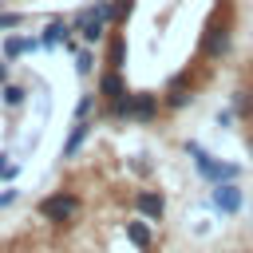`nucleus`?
I'll list each match as a JSON object with an SVG mask.
<instances>
[{"label": "nucleus", "mask_w": 253, "mask_h": 253, "mask_svg": "<svg viewBox=\"0 0 253 253\" xmlns=\"http://www.w3.org/2000/svg\"><path fill=\"white\" fill-rule=\"evenodd\" d=\"M198 47H202L206 59H225V55H229V47H233V16H229L225 4H217V12L206 20Z\"/></svg>", "instance_id": "f257e3e1"}, {"label": "nucleus", "mask_w": 253, "mask_h": 253, "mask_svg": "<svg viewBox=\"0 0 253 253\" xmlns=\"http://www.w3.org/2000/svg\"><path fill=\"white\" fill-rule=\"evenodd\" d=\"M186 154L194 158L198 178H206L210 186H217V182H241V166H237V162H225V158L210 154V150L198 146V142H186Z\"/></svg>", "instance_id": "f03ea898"}, {"label": "nucleus", "mask_w": 253, "mask_h": 253, "mask_svg": "<svg viewBox=\"0 0 253 253\" xmlns=\"http://www.w3.org/2000/svg\"><path fill=\"white\" fill-rule=\"evenodd\" d=\"M79 210H83V202H79L71 190H55V194H47V198L40 202V217H47V221H55V225L75 221Z\"/></svg>", "instance_id": "7ed1b4c3"}, {"label": "nucleus", "mask_w": 253, "mask_h": 253, "mask_svg": "<svg viewBox=\"0 0 253 253\" xmlns=\"http://www.w3.org/2000/svg\"><path fill=\"white\" fill-rule=\"evenodd\" d=\"M190 103H194V71L170 75V83H166V91H162V107L182 111V107H190Z\"/></svg>", "instance_id": "20e7f679"}, {"label": "nucleus", "mask_w": 253, "mask_h": 253, "mask_svg": "<svg viewBox=\"0 0 253 253\" xmlns=\"http://www.w3.org/2000/svg\"><path fill=\"white\" fill-rule=\"evenodd\" d=\"M210 202H213V210L217 213H241V206H245V194H241V186L237 182H217V186H210Z\"/></svg>", "instance_id": "39448f33"}, {"label": "nucleus", "mask_w": 253, "mask_h": 253, "mask_svg": "<svg viewBox=\"0 0 253 253\" xmlns=\"http://www.w3.org/2000/svg\"><path fill=\"white\" fill-rule=\"evenodd\" d=\"M75 32H79V40L83 43H99L103 36H107V20L95 12V8H83V12H75V24H71Z\"/></svg>", "instance_id": "423d86ee"}, {"label": "nucleus", "mask_w": 253, "mask_h": 253, "mask_svg": "<svg viewBox=\"0 0 253 253\" xmlns=\"http://www.w3.org/2000/svg\"><path fill=\"white\" fill-rule=\"evenodd\" d=\"M158 111H162V95H154V91H130V119L134 123H154L158 119Z\"/></svg>", "instance_id": "0eeeda50"}, {"label": "nucleus", "mask_w": 253, "mask_h": 253, "mask_svg": "<svg viewBox=\"0 0 253 253\" xmlns=\"http://www.w3.org/2000/svg\"><path fill=\"white\" fill-rule=\"evenodd\" d=\"M126 95H130V91H126V83H123V71L107 67L103 79H99V99L111 107V103H119V99H126Z\"/></svg>", "instance_id": "6e6552de"}, {"label": "nucleus", "mask_w": 253, "mask_h": 253, "mask_svg": "<svg viewBox=\"0 0 253 253\" xmlns=\"http://www.w3.org/2000/svg\"><path fill=\"white\" fill-rule=\"evenodd\" d=\"M134 210H138L146 221H162V213H166V198H162L158 190H138V194H134Z\"/></svg>", "instance_id": "1a4fd4ad"}, {"label": "nucleus", "mask_w": 253, "mask_h": 253, "mask_svg": "<svg viewBox=\"0 0 253 253\" xmlns=\"http://www.w3.org/2000/svg\"><path fill=\"white\" fill-rule=\"evenodd\" d=\"M126 241H130L134 249L150 253V249H154V233H150V221H146V217H138V221H126Z\"/></svg>", "instance_id": "9d476101"}, {"label": "nucleus", "mask_w": 253, "mask_h": 253, "mask_svg": "<svg viewBox=\"0 0 253 253\" xmlns=\"http://www.w3.org/2000/svg\"><path fill=\"white\" fill-rule=\"evenodd\" d=\"M71 24H63V20H51L47 28H43V36H40V43L43 47H59V43H71Z\"/></svg>", "instance_id": "9b49d317"}, {"label": "nucleus", "mask_w": 253, "mask_h": 253, "mask_svg": "<svg viewBox=\"0 0 253 253\" xmlns=\"http://www.w3.org/2000/svg\"><path fill=\"white\" fill-rule=\"evenodd\" d=\"M87 134H91V123H87V119H75V126H71V134H67V142H63V158H75L79 146L87 142Z\"/></svg>", "instance_id": "f8f14e48"}, {"label": "nucleus", "mask_w": 253, "mask_h": 253, "mask_svg": "<svg viewBox=\"0 0 253 253\" xmlns=\"http://www.w3.org/2000/svg\"><path fill=\"white\" fill-rule=\"evenodd\" d=\"M36 47H40V40H32V36H8L4 40V59H16V55L36 51Z\"/></svg>", "instance_id": "ddd939ff"}, {"label": "nucleus", "mask_w": 253, "mask_h": 253, "mask_svg": "<svg viewBox=\"0 0 253 253\" xmlns=\"http://www.w3.org/2000/svg\"><path fill=\"white\" fill-rule=\"evenodd\" d=\"M229 111H233L241 123H249V119H253V91H245V87H241V91H233V103H229Z\"/></svg>", "instance_id": "4468645a"}, {"label": "nucleus", "mask_w": 253, "mask_h": 253, "mask_svg": "<svg viewBox=\"0 0 253 253\" xmlns=\"http://www.w3.org/2000/svg\"><path fill=\"white\" fill-rule=\"evenodd\" d=\"M107 63H111L115 71H123V67H126V40H123V36H115V40H111V55H107Z\"/></svg>", "instance_id": "2eb2a0df"}, {"label": "nucleus", "mask_w": 253, "mask_h": 253, "mask_svg": "<svg viewBox=\"0 0 253 253\" xmlns=\"http://www.w3.org/2000/svg\"><path fill=\"white\" fill-rule=\"evenodd\" d=\"M91 67H95L91 51H75V71H79V75H91Z\"/></svg>", "instance_id": "dca6fc26"}, {"label": "nucleus", "mask_w": 253, "mask_h": 253, "mask_svg": "<svg viewBox=\"0 0 253 253\" xmlns=\"http://www.w3.org/2000/svg\"><path fill=\"white\" fill-rule=\"evenodd\" d=\"M4 103H8V107H20V103H24V87L8 83V87H4Z\"/></svg>", "instance_id": "f3484780"}, {"label": "nucleus", "mask_w": 253, "mask_h": 253, "mask_svg": "<svg viewBox=\"0 0 253 253\" xmlns=\"http://www.w3.org/2000/svg\"><path fill=\"white\" fill-rule=\"evenodd\" d=\"M20 24H24V12H0V32L20 28Z\"/></svg>", "instance_id": "a211bd4d"}, {"label": "nucleus", "mask_w": 253, "mask_h": 253, "mask_svg": "<svg viewBox=\"0 0 253 253\" xmlns=\"http://www.w3.org/2000/svg\"><path fill=\"white\" fill-rule=\"evenodd\" d=\"M91 111H95V95H83V99L75 103V119H87Z\"/></svg>", "instance_id": "6ab92c4d"}, {"label": "nucleus", "mask_w": 253, "mask_h": 253, "mask_svg": "<svg viewBox=\"0 0 253 253\" xmlns=\"http://www.w3.org/2000/svg\"><path fill=\"white\" fill-rule=\"evenodd\" d=\"M0 178H16V166L8 162V154H0Z\"/></svg>", "instance_id": "aec40b11"}, {"label": "nucleus", "mask_w": 253, "mask_h": 253, "mask_svg": "<svg viewBox=\"0 0 253 253\" xmlns=\"http://www.w3.org/2000/svg\"><path fill=\"white\" fill-rule=\"evenodd\" d=\"M12 202H16V190H4L0 194V206H12Z\"/></svg>", "instance_id": "412c9836"}, {"label": "nucleus", "mask_w": 253, "mask_h": 253, "mask_svg": "<svg viewBox=\"0 0 253 253\" xmlns=\"http://www.w3.org/2000/svg\"><path fill=\"white\" fill-rule=\"evenodd\" d=\"M4 79H8V63H0V83H4Z\"/></svg>", "instance_id": "4be33fe9"}, {"label": "nucleus", "mask_w": 253, "mask_h": 253, "mask_svg": "<svg viewBox=\"0 0 253 253\" xmlns=\"http://www.w3.org/2000/svg\"><path fill=\"white\" fill-rule=\"evenodd\" d=\"M249 154H253V130H249Z\"/></svg>", "instance_id": "5701e85b"}, {"label": "nucleus", "mask_w": 253, "mask_h": 253, "mask_svg": "<svg viewBox=\"0 0 253 253\" xmlns=\"http://www.w3.org/2000/svg\"><path fill=\"white\" fill-rule=\"evenodd\" d=\"M217 4H229V0H217Z\"/></svg>", "instance_id": "b1692460"}, {"label": "nucleus", "mask_w": 253, "mask_h": 253, "mask_svg": "<svg viewBox=\"0 0 253 253\" xmlns=\"http://www.w3.org/2000/svg\"><path fill=\"white\" fill-rule=\"evenodd\" d=\"M245 253H253V249H245Z\"/></svg>", "instance_id": "393cba45"}]
</instances>
